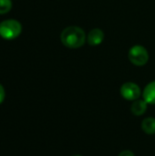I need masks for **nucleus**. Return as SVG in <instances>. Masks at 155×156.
<instances>
[{
    "mask_svg": "<svg viewBox=\"0 0 155 156\" xmlns=\"http://www.w3.org/2000/svg\"><path fill=\"white\" fill-rule=\"evenodd\" d=\"M60 38L64 46L69 48H79L84 45L86 35L84 30L79 27H69L62 31Z\"/></svg>",
    "mask_w": 155,
    "mask_h": 156,
    "instance_id": "nucleus-1",
    "label": "nucleus"
},
{
    "mask_svg": "<svg viewBox=\"0 0 155 156\" xmlns=\"http://www.w3.org/2000/svg\"><path fill=\"white\" fill-rule=\"evenodd\" d=\"M22 31L21 24L15 19H7L0 23V36L5 39H14Z\"/></svg>",
    "mask_w": 155,
    "mask_h": 156,
    "instance_id": "nucleus-2",
    "label": "nucleus"
},
{
    "mask_svg": "<svg viewBox=\"0 0 155 156\" xmlns=\"http://www.w3.org/2000/svg\"><path fill=\"white\" fill-rule=\"evenodd\" d=\"M129 59L135 66H143L148 62L149 59L148 51L144 47L136 45L130 49Z\"/></svg>",
    "mask_w": 155,
    "mask_h": 156,
    "instance_id": "nucleus-3",
    "label": "nucleus"
},
{
    "mask_svg": "<svg viewBox=\"0 0 155 156\" xmlns=\"http://www.w3.org/2000/svg\"><path fill=\"white\" fill-rule=\"evenodd\" d=\"M121 94L128 101H136L141 95V89L133 82H127L122 86Z\"/></svg>",
    "mask_w": 155,
    "mask_h": 156,
    "instance_id": "nucleus-4",
    "label": "nucleus"
},
{
    "mask_svg": "<svg viewBox=\"0 0 155 156\" xmlns=\"http://www.w3.org/2000/svg\"><path fill=\"white\" fill-rule=\"evenodd\" d=\"M104 39V33L100 28H94L88 35V42L90 46H98Z\"/></svg>",
    "mask_w": 155,
    "mask_h": 156,
    "instance_id": "nucleus-5",
    "label": "nucleus"
},
{
    "mask_svg": "<svg viewBox=\"0 0 155 156\" xmlns=\"http://www.w3.org/2000/svg\"><path fill=\"white\" fill-rule=\"evenodd\" d=\"M143 99L147 103L155 104V81L149 83L143 90Z\"/></svg>",
    "mask_w": 155,
    "mask_h": 156,
    "instance_id": "nucleus-6",
    "label": "nucleus"
},
{
    "mask_svg": "<svg viewBox=\"0 0 155 156\" xmlns=\"http://www.w3.org/2000/svg\"><path fill=\"white\" fill-rule=\"evenodd\" d=\"M147 110V102L144 100H136L131 108V111L132 114L136 116H141L143 115Z\"/></svg>",
    "mask_w": 155,
    "mask_h": 156,
    "instance_id": "nucleus-7",
    "label": "nucleus"
},
{
    "mask_svg": "<svg viewBox=\"0 0 155 156\" xmlns=\"http://www.w3.org/2000/svg\"><path fill=\"white\" fill-rule=\"evenodd\" d=\"M142 128L143 132L147 134L155 133V119L154 118H146L142 123Z\"/></svg>",
    "mask_w": 155,
    "mask_h": 156,
    "instance_id": "nucleus-8",
    "label": "nucleus"
},
{
    "mask_svg": "<svg viewBox=\"0 0 155 156\" xmlns=\"http://www.w3.org/2000/svg\"><path fill=\"white\" fill-rule=\"evenodd\" d=\"M12 8L11 0H0V15L8 13Z\"/></svg>",
    "mask_w": 155,
    "mask_h": 156,
    "instance_id": "nucleus-9",
    "label": "nucleus"
},
{
    "mask_svg": "<svg viewBox=\"0 0 155 156\" xmlns=\"http://www.w3.org/2000/svg\"><path fill=\"white\" fill-rule=\"evenodd\" d=\"M5 97V89L4 87L0 84V104L4 101Z\"/></svg>",
    "mask_w": 155,
    "mask_h": 156,
    "instance_id": "nucleus-10",
    "label": "nucleus"
},
{
    "mask_svg": "<svg viewBox=\"0 0 155 156\" xmlns=\"http://www.w3.org/2000/svg\"><path fill=\"white\" fill-rule=\"evenodd\" d=\"M119 156H134V154L132 152V151H129V150H126V151H123L122 152Z\"/></svg>",
    "mask_w": 155,
    "mask_h": 156,
    "instance_id": "nucleus-11",
    "label": "nucleus"
},
{
    "mask_svg": "<svg viewBox=\"0 0 155 156\" xmlns=\"http://www.w3.org/2000/svg\"><path fill=\"white\" fill-rule=\"evenodd\" d=\"M74 156H81V155H74Z\"/></svg>",
    "mask_w": 155,
    "mask_h": 156,
    "instance_id": "nucleus-12",
    "label": "nucleus"
}]
</instances>
